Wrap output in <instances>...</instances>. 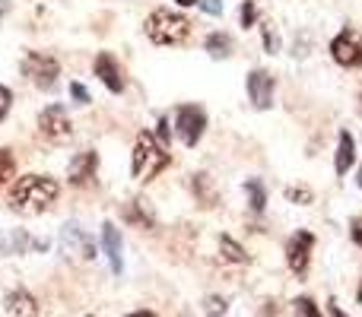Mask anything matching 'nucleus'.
I'll use <instances>...</instances> for the list:
<instances>
[{
	"instance_id": "nucleus-5",
	"label": "nucleus",
	"mask_w": 362,
	"mask_h": 317,
	"mask_svg": "<svg viewBox=\"0 0 362 317\" xmlns=\"http://www.w3.org/2000/svg\"><path fill=\"white\" fill-rule=\"evenodd\" d=\"M175 131L185 146H197L206 131V112L200 105H181L175 112Z\"/></svg>"
},
{
	"instance_id": "nucleus-17",
	"label": "nucleus",
	"mask_w": 362,
	"mask_h": 317,
	"mask_svg": "<svg viewBox=\"0 0 362 317\" xmlns=\"http://www.w3.org/2000/svg\"><path fill=\"white\" fill-rule=\"evenodd\" d=\"M353 162H356V140H353L350 131H340L337 159H334V168H337V174H346V172H350Z\"/></svg>"
},
{
	"instance_id": "nucleus-27",
	"label": "nucleus",
	"mask_w": 362,
	"mask_h": 317,
	"mask_svg": "<svg viewBox=\"0 0 362 317\" xmlns=\"http://www.w3.org/2000/svg\"><path fill=\"white\" fill-rule=\"evenodd\" d=\"M255 19H257V6L251 4V0H245L242 4V25L248 29V25H255Z\"/></svg>"
},
{
	"instance_id": "nucleus-35",
	"label": "nucleus",
	"mask_w": 362,
	"mask_h": 317,
	"mask_svg": "<svg viewBox=\"0 0 362 317\" xmlns=\"http://www.w3.org/2000/svg\"><path fill=\"white\" fill-rule=\"evenodd\" d=\"M178 6H194V4H200V0H175Z\"/></svg>"
},
{
	"instance_id": "nucleus-34",
	"label": "nucleus",
	"mask_w": 362,
	"mask_h": 317,
	"mask_svg": "<svg viewBox=\"0 0 362 317\" xmlns=\"http://www.w3.org/2000/svg\"><path fill=\"white\" fill-rule=\"evenodd\" d=\"M127 317H156L153 311H134V314H127Z\"/></svg>"
},
{
	"instance_id": "nucleus-23",
	"label": "nucleus",
	"mask_w": 362,
	"mask_h": 317,
	"mask_svg": "<svg viewBox=\"0 0 362 317\" xmlns=\"http://www.w3.org/2000/svg\"><path fill=\"white\" fill-rule=\"evenodd\" d=\"M296 317H325V314L308 295H302V299H296Z\"/></svg>"
},
{
	"instance_id": "nucleus-14",
	"label": "nucleus",
	"mask_w": 362,
	"mask_h": 317,
	"mask_svg": "<svg viewBox=\"0 0 362 317\" xmlns=\"http://www.w3.org/2000/svg\"><path fill=\"white\" fill-rule=\"evenodd\" d=\"M6 314L10 317H35L38 314V301L32 292L25 289H16V292L6 295Z\"/></svg>"
},
{
	"instance_id": "nucleus-25",
	"label": "nucleus",
	"mask_w": 362,
	"mask_h": 317,
	"mask_svg": "<svg viewBox=\"0 0 362 317\" xmlns=\"http://www.w3.org/2000/svg\"><path fill=\"white\" fill-rule=\"evenodd\" d=\"M286 197L293 200V203H302V206L312 203V191H308V187H289Z\"/></svg>"
},
{
	"instance_id": "nucleus-9",
	"label": "nucleus",
	"mask_w": 362,
	"mask_h": 317,
	"mask_svg": "<svg viewBox=\"0 0 362 317\" xmlns=\"http://www.w3.org/2000/svg\"><path fill=\"white\" fill-rule=\"evenodd\" d=\"M95 174H99V156L93 150L86 152H76L67 165V181L74 187H93L95 184Z\"/></svg>"
},
{
	"instance_id": "nucleus-18",
	"label": "nucleus",
	"mask_w": 362,
	"mask_h": 317,
	"mask_svg": "<svg viewBox=\"0 0 362 317\" xmlns=\"http://www.w3.org/2000/svg\"><path fill=\"white\" fill-rule=\"evenodd\" d=\"M191 191H194V197H197V203L204 206V210H210V206H216V187H213V181H210V174H194L191 178Z\"/></svg>"
},
{
	"instance_id": "nucleus-20",
	"label": "nucleus",
	"mask_w": 362,
	"mask_h": 317,
	"mask_svg": "<svg viewBox=\"0 0 362 317\" xmlns=\"http://www.w3.org/2000/svg\"><path fill=\"white\" fill-rule=\"evenodd\" d=\"M206 51H210V57L223 61V57H229V51H232V38L223 35V32H213V35H206Z\"/></svg>"
},
{
	"instance_id": "nucleus-31",
	"label": "nucleus",
	"mask_w": 362,
	"mask_h": 317,
	"mask_svg": "<svg viewBox=\"0 0 362 317\" xmlns=\"http://www.w3.org/2000/svg\"><path fill=\"white\" fill-rule=\"evenodd\" d=\"M264 44H267V51H270V54H274V51L280 48V38H276L270 29H264Z\"/></svg>"
},
{
	"instance_id": "nucleus-28",
	"label": "nucleus",
	"mask_w": 362,
	"mask_h": 317,
	"mask_svg": "<svg viewBox=\"0 0 362 317\" xmlns=\"http://www.w3.org/2000/svg\"><path fill=\"white\" fill-rule=\"evenodd\" d=\"M156 140L163 146H169V140H172V127H169V121L165 118H159V124H156Z\"/></svg>"
},
{
	"instance_id": "nucleus-22",
	"label": "nucleus",
	"mask_w": 362,
	"mask_h": 317,
	"mask_svg": "<svg viewBox=\"0 0 362 317\" xmlns=\"http://www.w3.org/2000/svg\"><path fill=\"white\" fill-rule=\"evenodd\" d=\"M13 172H16V159H13L10 150H4V146H0V187L13 178Z\"/></svg>"
},
{
	"instance_id": "nucleus-4",
	"label": "nucleus",
	"mask_w": 362,
	"mask_h": 317,
	"mask_svg": "<svg viewBox=\"0 0 362 317\" xmlns=\"http://www.w3.org/2000/svg\"><path fill=\"white\" fill-rule=\"evenodd\" d=\"M19 70L29 83H35V89H51L61 76V61L54 54H45V51H29L19 64Z\"/></svg>"
},
{
	"instance_id": "nucleus-26",
	"label": "nucleus",
	"mask_w": 362,
	"mask_h": 317,
	"mask_svg": "<svg viewBox=\"0 0 362 317\" xmlns=\"http://www.w3.org/2000/svg\"><path fill=\"white\" fill-rule=\"evenodd\" d=\"M10 105H13V92L0 83V124H4V118H6V112H10Z\"/></svg>"
},
{
	"instance_id": "nucleus-6",
	"label": "nucleus",
	"mask_w": 362,
	"mask_h": 317,
	"mask_svg": "<svg viewBox=\"0 0 362 317\" xmlns=\"http://www.w3.org/2000/svg\"><path fill=\"white\" fill-rule=\"evenodd\" d=\"M38 133H42L48 143H64L74 133V124H70L67 108L61 105H48L42 114H38Z\"/></svg>"
},
{
	"instance_id": "nucleus-10",
	"label": "nucleus",
	"mask_w": 362,
	"mask_h": 317,
	"mask_svg": "<svg viewBox=\"0 0 362 317\" xmlns=\"http://www.w3.org/2000/svg\"><path fill=\"white\" fill-rule=\"evenodd\" d=\"M248 99L257 112H267L274 105V76L267 70H251L248 73Z\"/></svg>"
},
{
	"instance_id": "nucleus-32",
	"label": "nucleus",
	"mask_w": 362,
	"mask_h": 317,
	"mask_svg": "<svg viewBox=\"0 0 362 317\" xmlns=\"http://www.w3.org/2000/svg\"><path fill=\"white\" fill-rule=\"evenodd\" d=\"M327 311H331V317H346L344 311H340V305H337V301H331V305H327Z\"/></svg>"
},
{
	"instance_id": "nucleus-13",
	"label": "nucleus",
	"mask_w": 362,
	"mask_h": 317,
	"mask_svg": "<svg viewBox=\"0 0 362 317\" xmlns=\"http://www.w3.org/2000/svg\"><path fill=\"white\" fill-rule=\"evenodd\" d=\"M102 251H105L108 263H112V273H121L124 270V254H121L124 244H121V232L112 222L102 225Z\"/></svg>"
},
{
	"instance_id": "nucleus-37",
	"label": "nucleus",
	"mask_w": 362,
	"mask_h": 317,
	"mask_svg": "<svg viewBox=\"0 0 362 317\" xmlns=\"http://www.w3.org/2000/svg\"><path fill=\"white\" fill-rule=\"evenodd\" d=\"M356 299H359V301H362V286H359V295H356Z\"/></svg>"
},
{
	"instance_id": "nucleus-7",
	"label": "nucleus",
	"mask_w": 362,
	"mask_h": 317,
	"mask_svg": "<svg viewBox=\"0 0 362 317\" xmlns=\"http://www.w3.org/2000/svg\"><path fill=\"white\" fill-rule=\"evenodd\" d=\"M331 57L340 67H362V35L356 29H344L331 42Z\"/></svg>"
},
{
	"instance_id": "nucleus-16",
	"label": "nucleus",
	"mask_w": 362,
	"mask_h": 317,
	"mask_svg": "<svg viewBox=\"0 0 362 317\" xmlns=\"http://www.w3.org/2000/svg\"><path fill=\"white\" fill-rule=\"evenodd\" d=\"M124 219L131 225H137V229H153V225H156V216H153L146 200H131V203H124Z\"/></svg>"
},
{
	"instance_id": "nucleus-36",
	"label": "nucleus",
	"mask_w": 362,
	"mask_h": 317,
	"mask_svg": "<svg viewBox=\"0 0 362 317\" xmlns=\"http://www.w3.org/2000/svg\"><path fill=\"white\" fill-rule=\"evenodd\" d=\"M359 187H362V168H359Z\"/></svg>"
},
{
	"instance_id": "nucleus-12",
	"label": "nucleus",
	"mask_w": 362,
	"mask_h": 317,
	"mask_svg": "<svg viewBox=\"0 0 362 317\" xmlns=\"http://www.w3.org/2000/svg\"><path fill=\"white\" fill-rule=\"evenodd\" d=\"M95 76L102 80V86L108 89V92H124V73H121V64L115 61L108 51H102L99 57H95Z\"/></svg>"
},
{
	"instance_id": "nucleus-19",
	"label": "nucleus",
	"mask_w": 362,
	"mask_h": 317,
	"mask_svg": "<svg viewBox=\"0 0 362 317\" xmlns=\"http://www.w3.org/2000/svg\"><path fill=\"white\" fill-rule=\"evenodd\" d=\"M219 254H223V261H229V263H245V261H248L245 248L235 241V238H229V235L219 238Z\"/></svg>"
},
{
	"instance_id": "nucleus-2",
	"label": "nucleus",
	"mask_w": 362,
	"mask_h": 317,
	"mask_svg": "<svg viewBox=\"0 0 362 317\" xmlns=\"http://www.w3.org/2000/svg\"><path fill=\"white\" fill-rule=\"evenodd\" d=\"M169 150H165L163 143L156 140V133L144 131L137 137V143H134V156H131V174L137 181H153L163 168H169Z\"/></svg>"
},
{
	"instance_id": "nucleus-21",
	"label": "nucleus",
	"mask_w": 362,
	"mask_h": 317,
	"mask_svg": "<svg viewBox=\"0 0 362 317\" xmlns=\"http://www.w3.org/2000/svg\"><path fill=\"white\" fill-rule=\"evenodd\" d=\"M245 191H248V203L255 213H264V206H267V191H264V184L257 178H248L245 181Z\"/></svg>"
},
{
	"instance_id": "nucleus-15",
	"label": "nucleus",
	"mask_w": 362,
	"mask_h": 317,
	"mask_svg": "<svg viewBox=\"0 0 362 317\" xmlns=\"http://www.w3.org/2000/svg\"><path fill=\"white\" fill-rule=\"evenodd\" d=\"M29 248H38V251H45L48 248V241H32L25 232H10V235H4L0 232V254H23V251H29Z\"/></svg>"
},
{
	"instance_id": "nucleus-8",
	"label": "nucleus",
	"mask_w": 362,
	"mask_h": 317,
	"mask_svg": "<svg viewBox=\"0 0 362 317\" xmlns=\"http://www.w3.org/2000/svg\"><path fill=\"white\" fill-rule=\"evenodd\" d=\"M312 248H315V235L312 232H296L286 244V263L296 276L308 273V263H312Z\"/></svg>"
},
{
	"instance_id": "nucleus-24",
	"label": "nucleus",
	"mask_w": 362,
	"mask_h": 317,
	"mask_svg": "<svg viewBox=\"0 0 362 317\" xmlns=\"http://www.w3.org/2000/svg\"><path fill=\"white\" fill-rule=\"evenodd\" d=\"M204 311H206V317H226V301L219 299V295H210V299L204 301Z\"/></svg>"
},
{
	"instance_id": "nucleus-1",
	"label": "nucleus",
	"mask_w": 362,
	"mask_h": 317,
	"mask_svg": "<svg viewBox=\"0 0 362 317\" xmlns=\"http://www.w3.org/2000/svg\"><path fill=\"white\" fill-rule=\"evenodd\" d=\"M57 193H61V184L51 174H23L10 191V210L23 213V216H38L54 203Z\"/></svg>"
},
{
	"instance_id": "nucleus-11",
	"label": "nucleus",
	"mask_w": 362,
	"mask_h": 317,
	"mask_svg": "<svg viewBox=\"0 0 362 317\" xmlns=\"http://www.w3.org/2000/svg\"><path fill=\"white\" fill-rule=\"evenodd\" d=\"M61 248L74 257H83V261H93L95 257V244L89 241V235L76 222H67L61 229Z\"/></svg>"
},
{
	"instance_id": "nucleus-29",
	"label": "nucleus",
	"mask_w": 362,
	"mask_h": 317,
	"mask_svg": "<svg viewBox=\"0 0 362 317\" xmlns=\"http://www.w3.org/2000/svg\"><path fill=\"white\" fill-rule=\"evenodd\" d=\"M197 6L204 13H210V16H219V13H223V0H200Z\"/></svg>"
},
{
	"instance_id": "nucleus-3",
	"label": "nucleus",
	"mask_w": 362,
	"mask_h": 317,
	"mask_svg": "<svg viewBox=\"0 0 362 317\" xmlns=\"http://www.w3.org/2000/svg\"><path fill=\"white\" fill-rule=\"evenodd\" d=\"M146 38L153 44H185L191 35V23L175 10H153L144 23Z\"/></svg>"
},
{
	"instance_id": "nucleus-33",
	"label": "nucleus",
	"mask_w": 362,
	"mask_h": 317,
	"mask_svg": "<svg viewBox=\"0 0 362 317\" xmlns=\"http://www.w3.org/2000/svg\"><path fill=\"white\" fill-rule=\"evenodd\" d=\"M353 241L362 248V225H353Z\"/></svg>"
},
{
	"instance_id": "nucleus-30",
	"label": "nucleus",
	"mask_w": 362,
	"mask_h": 317,
	"mask_svg": "<svg viewBox=\"0 0 362 317\" xmlns=\"http://www.w3.org/2000/svg\"><path fill=\"white\" fill-rule=\"evenodd\" d=\"M70 95H74L76 102H83V105L89 102V89H86V86H80V83H74V86H70Z\"/></svg>"
}]
</instances>
